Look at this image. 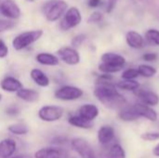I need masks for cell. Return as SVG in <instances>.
<instances>
[{
  "mask_svg": "<svg viewBox=\"0 0 159 158\" xmlns=\"http://www.w3.org/2000/svg\"><path fill=\"white\" fill-rule=\"evenodd\" d=\"M82 21V14L76 7L68 8L60 21V28L62 31H68L78 26Z\"/></svg>",
  "mask_w": 159,
  "mask_h": 158,
  "instance_id": "cell-4",
  "label": "cell"
},
{
  "mask_svg": "<svg viewBox=\"0 0 159 158\" xmlns=\"http://www.w3.org/2000/svg\"><path fill=\"white\" fill-rule=\"evenodd\" d=\"M34 158H69L68 152L59 146L42 148L34 153Z\"/></svg>",
  "mask_w": 159,
  "mask_h": 158,
  "instance_id": "cell-10",
  "label": "cell"
},
{
  "mask_svg": "<svg viewBox=\"0 0 159 158\" xmlns=\"http://www.w3.org/2000/svg\"><path fill=\"white\" fill-rule=\"evenodd\" d=\"M1 101H2V95L0 94V102H1Z\"/></svg>",
  "mask_w": 159,
  "mask_h": 158,
  "instance_id": "cell-45",
  "label": "cell"
},
{
  "mask_svg": "<svg viewBox=\"0 0 159 158\" xmlns=\"http://www.w3.org/2000/svg\"><path fill=\"white\" fill-rule=\"evenodd\" d=\"M137 69H138L140 76H143L144 78H152L157 74V70L154 66L145 64V63L140 64L137 67Z\"/></svg>",
  "mask_w": 159,
  "mask_h": 158,
  "instance_id": "cell-26",
  "label": "cell"
},
{
  "mask_svg": "<svg viewBox=\"0 0 159 158\" xmlns=\"http://www.w3.org/2000/svg\"><path fill=\"white\" fill-rule=\"evenodd\" d=\"M115 139H116L115 129L111 126L105 125L99 129L98 141H99L100 144L102 145L103 147H106L109 144H111L115 141Z\"/></svg>",
  "mask_w": 159,
  "mask_h": 158,
  "instance_id": "cell-14",
  "label": "cell"
},
{
  "mask_svg": "<svg viewBox=\"0 0 159 158\" xmlns=\"http://www.w3.org/2000/svg\"><path fill=\"white\" fill-rule=\"evenodd\" d=\"M132 108L134 110V112L136 113V115L140 117H143L149 121L152 122H156L158 118L157 113L156 112V110H154L152 108V106L146 105L143 102H138L132 105Z\"/></svg>",
  "mask_w": 159,
  "mask_h": 158,
  "instance_id": "cell-11",
  "label": "cell"
},
{
  "mask_svg": "<svg viewBox=\"0 0 159 158\" xmlns=\"http://www.w3.org/2000/svg\"><path fill=\"white\" fill-rule=\"evenodd\" d=\"M94 96L106 108L121 109L127 105V100L120 94L116 87V83L97 84L94 89Z\"/></svg>",
  "mask_w": 159,
  "mask_h": 158,
  "instance_id": "cell-1",
  "label": "cell"
},
{
  "mask_svg": "<svg viewBox=\"0 0 159 158\" xmlns=\"http://www.w3.org/2000/svg\"><path fill=\"white\" fill-rule=\"evenodd\" d=\"M118 116L121 120L126 121V122H131V121H135V120L139 119V116L134 112L132 105L125 106V107L121 108L120 112L118 114Z\"/></svg>",
  "mask_w": 159,
  "mask_h": 158,
  "instance_id": "cell-25",
  "label": "cell"
},
{
  "mask_svg": "<svg viewBox=\"0 0 159 158\" xmlns=\"http://www.w3.org/2000/svg\"><path fill=\"white\" fill-rule=\"evenodd\" d=\"M72 149L81 158H96L95 152L90 143L83 138H75L70 142Z\"/></svg>",
  "mask_w": 159,
  "mask_h": 158,
  "instance_id": "cell-7",
  "label": "cell"
},
{
  "mask_svg": "<svg viewBox=\"0 0 159 158\" xmlns=\"http://www.w3.org/2000/svg\"><path fill=\"white\" fill-rule=\"evenodd\" d=\"M141 139L143 141H146V142H156L159 140V132L156 131H149V132H145L143 133L141 135Z\"/></svg>",
  "mask_w": 159,
  "mask_h": 158,
  "instance_id": "cell-32",
  "label": "cell"
},
{
  "mask_svg": "<svg viewBox=\"0 0 159 158\" xmlns=\"http://www.w3.org/2000/svg\"><path fill=\"white\" fill-rule=\"evenodd\" d=\"M10 158H25L23 156H11Z\"/></svg>",
  "mask_w": 159,
  "mask_h": 158,
  "instance_id": "cell-43",
  "label": "cell"
},
{
  "mask_svg": "<svg viewBox=\"0 0 159 158\" xmlns=\"http://www.w3.org/2000/svg\"><path fill=\"white\" fill-rule=\"evenodd\" d=\"M43 35L42 30H32L20 33L12 40V47L15 50H22L38 41Z\"/></svg>",
  "mask_w": 159,
  "mask_h": 158,
  "instance_id": "cell-3",
  "label": "cell"
},
{
  "mask_svg": "<svg viewBox=\"0 0 159 158\" xmlns=\"http://www.w3.org/2000/svg\"><path fill=\"white\" fill-rule=\"evenodd\" d=\"M101 61L102 62L118 67H124L127 62L126 58L123 55L115 52H104L101 56Z\"/></svg>",
  "mask_w": 159,
  "mask_h": 158,
  "instance_id": "cell-15",
  "label": "cell"
},
{
  "mask_svg": "<svg viewBox=\"0 0 159 158\" xmlns=\"http://www.w3.org/2000/svg\"><path fill=\"white\" fill-rule=\"evenodd\" d=\"M68 123L75 128H79V129H89L93 127V124L91 121H89L83 117H81L80 115H71L68 118Z\"/></svg>",
  "mask_w": 159,
  "mask_h": 158,
  "instance_id": "cell-23",
  "label": "cell"
},
{
  "mask_svg": "<svg viewBox=\"0 0 159 158\" xmlns=\"http://www.w3.org/2000/svg\"><path fill=\"white\" fill-rule=\"evenodd\" d=\"M144 39H145V41H147L150 45L155 46V47H159L158 29H155V28L148 29V30L145 32Z\"/></svg>",
  "mask_w": 159,
  "mask_h": 158,
  "instance_id": "cell-27",
  "label": "cell"
},
{
  "mask_svg": "<svg viewBox=\"0 0 159 158\" xmlns=\"http://www.w3.org/2000/svg\"><path fill=\"white\" fill-rule=\"evenodd\" d=\"M7 130L14 135L17 136H22V135H26L29 132V129L25 124L22 123H17V124H12L10 126H8Z\"/></svg>",
  "mask_w": 159,
  "mask_h": 158,
  "instance_id": "cell-28",
  "label": "cell"
},
{
  "mask_svg": "<svg viewBox=\"0 0 159 158\" xmlns=\"http://www.w3.org/2000/svg\"><path fill=\"white\" fill-rule=\"evenodd\" d=\"M35 60L38 63L46 66H57L60 63V58L48 52H40L36 55Z\"/></svg>",
  "mask_w": 159,
  "mask_h": 158,
  "instance_id": "cell-19",
  "label": "cell"
},
{
  "mask_svg": "<svg viewBox=\"0 0 159 158\" xmlns=\"http://www.w3.org/2000/svg\"><path fill=\"white\" fill-rule=\"evenodd\" d=\"M116 87L117 88V89H122L125 91H135L138 88H140L141 85L140 83L136 80V79H122L121 81L116 83Z\"/></svg>",
  "mask_w": 159,
  "mask_h": 158,
  "instance_id": "cell-24",
  "label": "cell"
},
{
  "mask_svg": "<svg viewBox=\"0 0 159 158\" xmlns=\"http://www.w3.org/2000/svg\"><path fill=\"white\" fill-rule=\"evenodd\" d=\"M99 114H100L99 108L97 107V105L92 103L83 104L78 110V115L91 122L98 117Z\"/></svg>",
  "mask_w": 159,
  "mask_h": 158,
  "instance_id": "cell-17",
  "label": "cell"
},
{
  "mask_svg": "<svg viewBox=\"0 0 159 158\" xmlns=\"http://www.w3.org/2000/svg\"><path fill=\"white\" fill-rule=\"evenodd\" d=\"M17 97L26 102H34L38 100L39 94L36 90L31 88H20L19 91L16 92Z\"/></svg>",
  "mask_w": 159,
  "mask_h": 158,
  "instance_id": "cell-22",
  "label": "cell"
},
{
  "mask_svg": "<svg viewBox=\"0 0 159 158\" xmlns=\"http://www.w3.org/2000/svg\"><path fill=\"white\" fill-rule=\"evenodd\" d=\"M83 94H84V91L82 88L75 87V86L65 85L58 88L55 91L54 96L58 100L71 102V101H76L80 99L83 96Z\"/></svg>",
  "mask_w": 159,
  "mask_h": 158,
  "instance_id": "cell-5",
  "label": "cell"
},
{
  "mask_svg": "<svg viewBox=\"0 0 159 158\" xmlns=\"http://www.w3.org/2000/svg\"><path fill=\"white\" fill-rule=\"evenodd\" d=\"M26 1H28V2H34V0H26Z\"/></svg>",
  "mask_w": 159,
  "mask_h": 158,
  "instance_id": "cell-44",
  "label": "cell"
},
{
  "mask_svg": "<svg viewBox=\"0 0 159 158\" xmlns=\"http://www.w3.org/2000/svg\"><path fill=\"white\" fill-rule=\"evenodd\" d=\"M134 94L139 98V100L149 106H157L159 104V96L154 91L148 89H141L138 88L134 91Z\"/></svg>",
  "mask_w": 159,
  "mask_h": 158,
  "instance_id": "cell-12",
  "label": "cell"
},
{
  "mask_svg": "<svg viewBox=\"0 0 159 158\" xmlns=\"http://www.w3.org/2000/svg\"><path fill=\"white\" fill-rule=\"evenodd\" d=\"M125 39H126L127 45L133 49H142L145 44L144 37L140 33L134 30L128 31L126 33Z\"/></svg>",
  "mask_w": 159,
  "mask_h": 158,
  "instance_id": "cell-13",
  "label": "cell"
},
{
  "mask_svg": "<svg viewBox=\"0 0 159 158\" xmlns=\"http://www.w3.org/2000/svg\"><path fill=\"white\" fill-rule=\"evenodd\" d=\"M158 58V55L155 52H146L143 55V60L147 62L156 61Z\"/></svg>",
  "mask_w": 159,
  "mask_h": 158,
  "instance_id": "cell-36",
  "label": "cell"
},
{
  "mask_svg": "<svg viewBox=\"0 0 159 158\" xmlns=\"http://www.w3.org/2000/svg\"><path fill=\"white\" fill-rule=\"evenodd\" d=\"M0 14L8 20H17L21 11L18 4L13 0H4L0 4Z\"/></svg>",
  "mask_w": 159,
  "mask_h": 158,
  "instance_id": "cell-9",
  "label": "cell"
},
{
  "mask_svg": "<svg viewBox=\"0 0 159 158\" xmlns=\"http://www.w3.org/2000/svg\"><path fill=\"white\" fill-rule=\"evenodd\" d=\"M6 114L11 116H15L20 114V109L17 106H9L8 108H7Z\"/></svg>",
  "mask_w": 159,
  "mask_h": 158,
  "instance_id": "cell-39",
  "label": "cell"
},
{
  "mask_svg": "<svg viewBox=\"0 0 159 158\" xmlns=\"http://www.w3.org/2000/svg\"><path fill=\"white\" fill-rule=\"evenodd\" d=\"M52 143L55 144L56 146L61 147V146H63L66 143H68V139L67 138H64V137H61H61H56V138L53 139Z\"/></svg>",
  "mask_w": 159,
  "mask_h": 158,
  "instance_id": "cell-38",
  "label": "cell"
},
{
  "mask_svg": "<svg viewBox=\"0 0 159 158\" xmlns=\"http://www.w3.org/2000/svg\"><path fill=\"white\" fill-rule=\"evenodd\" d=\"M8 55V47L6 43L0 39V59H4Z\"/></svg>",
  "mask_w": 159,
  "mask_h": 158,
  "instance_id": "cell-37",
  "label": "cell"
},
{
  "mask_svg": "<svg viewBox=\"0 0 159 158\" xmlns=\"http://www.w3.org/2000/svg\"><path fill=\"white\" fill-rule=\"evenodd\" d=\"M153 155L156 156H157V157H159V143L154 148V150H153Z\"/></svg>",
  "mask_w": 159,
  "mask_h": 158,
  "instance_id": "cell-42",
  "label": "cell"
},
{
  "mask_svg": "<svg viewBox=\"0 0 159 158\" xmlns=\"http://www.w3.org/2000/svg\"><path fill=\"white\" fill-rule=\"evenodd\" d=\"M118 0H108L107 3V7H106V12L107 13H112L113 10L116 8V6L117 4Z\"/></svg>",
  "mask_w": 159,
  "mask_h": 158,
  "instance_id": "cell-40",
  "label": "cell"
},
{
  "mask_svg": "<svg viewBox=\"0 0 159 158\" xmlns=\"http://www.w3.org/2000/svg\"><path fill=\"white\" fill-rule=\"evenodd\" d=\"M114 81V77L110 74H102L101 75L98 76L96 80V85L97 84H104V83H111Z\"/></svg>",
  "mask_w": 159,
  "mask_h": 158,
  "instance_id": "cell-35",
  "label": "cell"
},
{
  "mask_svg": "<svg viewBox=\"0 0 159 158\" xmlns=\"http://www.w3.org/2000/svg\"><path fill=\"white\" fill-rule=\"evenodd\" d=\"M87 39V35L84 34H76L75 36H74L72 38V41H71V45L73 47H80Z\"/></svg>",
  "mask_w": 159,
  "mask_h": 158,
  "instance_id": "cell-33",
  "label": "cell"
},
{
  "mask_svg": "<svg viewBox=\"0 0 159 158\" xmlns=\"http://www.w3.org/2000/svg\"><path fill=\"white\" fill-rule=\"evenodd\" d=\"M30 76H31L32 80L37 86H39L41 88H46L50 84V80H49L48 76L40 69H37V68L32 69L30 72Z\"/></svg>",
  "mask_w": 159,
  "mask_h": 158,
  "instance_id": "cell-20",
  "label": "cell"
},
{
  "mask_svg": "<svg viewBox=\"0 0 159 158\" xmlns=\"http://www.w3.org/2000/svg\"><path fill=\"white\" fill-rule=\"evenodd\" d=\"M58 56L61 61L68 65H77L80 62L81 57L75 47H62L58 50Z\"/></svg>",
  "mask_w": 159,
  "mask_h": 158,
  "instance_id": "cell-8",
  "label": "cell"
},
{
  "mask_svg": "<svg viewBox=\"0 0 159 158\" xmlns=\"http://www.w3.org/2000/svg\"><path fill=\"white\" fill-rule=\"evenodd\" d=\"M15 26V23L11 20H4V19H0V33L8 31L10 29H12Z\"/></svg>",
  "mask_w": 159,
  "mask_h": 158,
  "instance_id": "cell-34",
  "label": "cell"
},
{
  "mask_svg": "<svg viewBox=\"0 0 159 158\" xmlns=\"http://www.w3.org/2000/svg\"><path fill=\"white\" fill-rule=\"evenodd\" d=\"M122 69H123V67L114 66V65H110V64H107V63H104V62H101L99 64V70H100V72H102L103 74H113L120 72Z\"/></svg>",
  "mask_w": 159,
  "mask_h": 158,
  "instance_id": "cell-29",
  "label": "cell"
},
{
  "mask_svg": "<svg viewBox=\"0 0 159 158\" xmlns=\"http://www.w3.org/2000/svg\"><path fill=\"white\" fill-rule=\"evenodd\" d=\"M63 108L58 105H45L38 111V117L44 122H56L63 116Z\"/></svg>",
  "mask_w": 159,
  "mask_h": 158,
  "instance_id": "cell-6",
  "label": "cell"
},
{
  "mask_svg": "<svg viewBox=\"0 0 159 158\" xmlns=\"http://www.w3.org/2000/svg\"><path fill=\"white\" fill-rule=\"evenodd\" d=\"M102 20H103V14L101 11L96 10V11H93L89 15V17L88 18V20L87 21H88V23L92 24V23H99Z\"/></svg>",
  "mask_w": 159,
  "mask_h": 158,
  "instance_id": "cell-31",
  "label": "cell"
},
{
  "mask_svg": "<svg viewBox=\"0 0 159 158\" xmlns=\"http://www.w3.org/2000/svg\"><path fill=\"white\" fill-rule=\"evenodd\" d=\"M0 87L4 91L7 92H17L23 88L22 83L13 76L4 77L0 82Z\"/></svg>",
  "mask_w": 159,
  "mask_h": 158,
  "instance_id": "cell-18",
  "label": "cell"
},
{
  "mask_svg": "<svg viewBox=\"0 0 159 158\" xmlns=\"http://www.w3.org/2000/svg\"><path fill=\"white\" fill-rule=\"evenodd\" d=\"M67 8L68 4L65 0H48L44 4L42 11L45 18L53 22L61 19Z\"/></svg>",
  "mask_w": 159,
  "mask_h": 158,
  "instance_id": "cell-2",
  "label": "cell"
},
{
  "mask_svg": "<svg viewBox=\"0 0 159 158\" xmlns=\"http://www.w3.org/2000/svg\"><path fill=\"white\" fill-rule=\"evenodd\" d=\"M102 5V0H88V6L91 8L99 7Z\"/></svg>",
  "mask_w": 159,
  "mask_h": 158,
  "instance_id": "cell-41",
  "label": "cell"
},
{
  "mask_svg": "<svg viewBox=\"0 0 159 158\" xmlns=\"http://www.w3.org/2000/svg\"><path fill=\"white\" fill-rule=\"evenodd\" d=\"M139 72L137 68H128L126 70H124L121 74V78L122 79H136L137 77H139Z\"/></svg>",
  "mask_w": 159,
  "mask_h": 158,
  "instance_id": "cell-30",
  "label": "cell"
},
{
  "mask_svg": "<svg viewBox=\"0 0 159 158\" xmlns=\"http://www.w3.org/2000/svg\"><path fill=\"white\" fill-rule=\"evenodd\" d=\"M17 150V143L13 139L7 138L0 142V158H10Z\"/></svg>",
  "mask_w": 159,
  "mask_h": 158,
  "instance_id": "cell-16",
  "label": "cell"
},
{
  "mask_svg": "<svg viewBox=\"0 0 159 158\" xmlns=\"http://www.w3.org/2000/svg\"><path fill=\"white\" fill-rule=\"evenodd\" d=\"M102 158H127L124 148L119 143H113L102 155Z\"/></svg>",
  "mask_w": 159,
  "mask_h": 158,
  "instance_id": "cell-21",
  "label": "cell"
}]
</instances>
